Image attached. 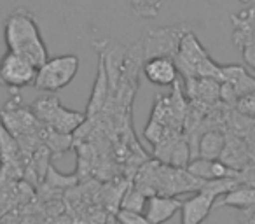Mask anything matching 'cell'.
Returning a JSON list of instances; mask_svg holds the SVG:
<instances>
[{"label": "cell", "mask_w": 255, "mask_h": 224, "mask_svg": "<svg viewBox=\"0 0 255 224\" xmlns=\"http://www.w3.org/2000/svg\"><path fill=\"white\" fill-rule=\"evenodd\" d=\"M4 39L7 51H12V53L26 58L37 68L49 60L39 26L26 9H16L5 19Z\"/></svg>", "instance_id": "obj_1"}, {"label": "cell", "mask_w": 255, "mask_h": 224, "mask_svg": "<svg viewBox=\"0 0 255 224\" xmlns=\"http://www.w3.org/2000/svg\"><path fill=\"white\" fill-rule=\"evenodd\" d=\"M175 65H177L178 72L184 75V79L191 77H210L220 82V70L222 65L212 60L208 51L203 47L199 39L191 32L184 33L178 44V51L173 56Z\"/></svg>", "instance_id": "obj_2"}, {"label": "cell", "mask_w": 255, "mask_h": 224, "mask_svg": "<svg viewBox=\"0 0 255 224\" xmlns=\"http://www.w3.org/2000/svg\"><path fill=\"white\" fill-rule=\"evenodd\" d=\"M32 112L42 125L60 133H74L84 125L86 114L77 110H68L56 96H42L32 103Z\"/></svg>", "instance_id": "obj_3"}, {"label": "cell", "mask_w": 255, "mask_h": 224, "mask_svg": "<svg viewBox=\"0 0 255 224\" xmlns=\"http://www.w3.org/2000/svg\"><path fill=\"white\" fill-rule=\"evenodd\" d=\"M77 70L79 58L75 54H61V56L49 58L46 63L37 68L33 86L39 91H60L74 81Z\"/></svg>", "instance_id": "obj_4"}, {"label": "cell", "mask_w": 255, "mask_h": 224, "mask_svg": "<svg viewBox=\"0 0 255 224\" xmlns=\"http://www.w3.org/2000/svg\"><path fill=\"white\" fill-rule=\"evenodd\" d=\"M187 32L185 26H161L152 32H147L140 39V47L143 53V61L154 56H171L178 51V44L184 33Z\"/></svg>", "instance_id": "obj_5"}, {"label": "cell", "mask_w": 255, "mask_h": 224, "mask_svg": "<svg viewBox=\"0 0 255 224\" xmlns=\"http://www.w3.org/2000/svg\"><path fill=\"white\" fill-rule=\"evenodd\" d=\"M37 67L26 58L7 51L0 60V86L9 89H21L33 84Z\"/></svg>", "instance_id": "obj_6"}, {"label": "cell", "mask_w": 255, "mask_h": 224, "mask_svg": "<svg viewBox=\"0 0 255 224\" xmlns=\"http://www.w3.org/2000/svg\"><path fill=\"white\" fill-rule=\"evenodd\" d=\"M143 75L154 86H173L178 68L171 56H154L143 61Z\"/></svg>", "instance_id": "obj_7"}, {"label": "cell", "mask_w": 255, "mask_h": 224, "mask_svg": "<svg viewBox=\"0 0 255 224\" xmlns=\"http://www.w3.org/2000/svg\"><path fill=\"white\" fill-rule=\"evenodd\" d=\"M215 200H217L215 196L208 195L205 191H198L189 200H184L180 209L182 214L180 224H201L213 210Z\"/></svg>", "instance_id": "obj_8"}, {"label": "cell", "mask_w": 255, "mask_h": 224, "mask_svg": "<svg viewBox=\"0 0 255 224\" xmlns=\"http://www.w3.org/2000/svg\"><path fill=\"white\" fill-rule=\"evenodd\" d=\"M98 74H96V81L93 86L91 98H89L88 109H86V119L95 118L96 114H100L105 107L107 100H109V72H107L105 65V56H103V51H98Z\"/></svg>", "instance_id": "obj_9"}, {"label": "cell", "mask_w": 255, "mask_h": 224, "mask_svg": "<svg viewBox=\"0 0 255 224\" xmlns=\"http://www.w3.org/2000/svg\"><path fill=\"white\" fill-rule=\"evenodd\" d=\"M182 200L178 196H166V195H152L147 198L145 216L154 224H163L175 216L182 209Z\"/></svg>", "instance_id": "obj_10"}, {"label": "cell", "mask_w": 255, "mask_h": 224, "mask_svg": "<svg viewBox=\"0 0 255 224\" xmlns=\"http://www.w3.org/2000/svg\"><path fill=\"white\" fill-rule=\"evenodd\" d=\"M192 175H196L201 181H213V179H222V177H236L238 172L227 167L224 161L220 160H205V158H196V160L189 161L187 167Z\"/></svg>", "instance_id": "obj_11"}, {"label": "cell", "mask_w": 255, "mask_h": 224, "mask_svg": "<svg viewBox=\"0 0 255 224\" xmlns=\"http://www.w3.org/2000/svg\"><path fill=\"white\" fill-rule=\"evenodd\" d=\"M220 161H224L227 167H231L236 172L248 167L250 165V154H248L247 142L240 139V135H236V133L226 135V146H224Z\"/></svg>", "instance_id": "obj_12"}, {"label": "cell", "mask_w": 255, "mask_h": 224, "mask_svg": "<svg viewBox=\"0 0 255 224\" xmlns=\"http://www.w3.org/2000/svg\"><path fill=\"white\" fill-rule=\"evenodd\" d=\"M220 82H226L234 89L236 96L248 95L255 91V77L248 74V70L241 65H222Z\"/></svg>", "instance_id": "obj_13"}, {"label": "cell", "mask_w": 255, "mask_h": 224, "mask_svg": "<svg viewBox=\"0 0 255 224\" xmlns=\"http://www.w3.org/2000/svg\"><path fill=\"white\" fill-rule=\"evenodd\" d=\"M233 21V42L236 47H243L252 39H255V7L245 9L231 16Z\"/></svg>", "instance_id": "obj_14"}, {"label": "cell", "mask_w": 255, "mask_h": 224, "mask_svg": "<svg viewBox=\"0 0 255 224\" xmlns=\"http://www.w3.org/2000/svg\"><path fill=\"white\" fill-rule=\"evenodd\" d=\"M255 205V188L254 186H247V184H238L234 189H231L229 193L222 195V198L219 202H215V207H233L238 210H245L250 209Z\"/></svg>", "instance_id": "obj_15"}, {"label": "cell", "mask_w": 255, "mask_h": 224, "mask_svg": "<svg viewBox=\"0 0 255 224\" xmlns=\"http://www.w3.org/2000/svg\"><path fill=\"white\" fill-rule=\"evenodd\" d=\"M224 146H226V133L220 130H208L198 140V158L220 160Z\"/></svg>", "instance_id": "obj_16"}, {"label": "cell", "mask_w": 255, "mask_h": 224, "mask_svg": "<svg viewBox=\"0 0 255 224\" xmlns=\"http://www.w3.org/2000/svg\"><path fill=\"white\" fill-rule=\"evenodd\" d=\"M147 198H149V196H147L145 193H142L138 188L133 186V182H129L128 188L124 189V193H123L119 209L133 210V212H142V210H145Z\"/></svg>", "instance_id": "obj_17"}, {"label": "cell", "mask_w": 255, "mask_h": 224, "mask_svg": "<svg viewBox=\"0 0 255 224\" xmlns=\"http://www.w3.org/2000/svg\"><path fill=\"white\" fill-rule=\"evenodd\" d=\"M164 0H131L133 11L142 18H154L159 12Z\"/></svg>", "instance_id": "obj_18"}, {"label": "cell", "mask_w": 255, "mask_h": 224, "mask_svg": "<svg viewBox=\"0 0 255 224\" xmlns=\"http://www.w3.org/2000/svg\"><path fill=\"white\" fill-rule=\"evenodd\" d=\"M116 221L119 224H154L149 217L142 212H133V210L119 209L116 212Z\"/></svg>", "instance_id": "obj_19"}, {"label": "cell", "mask_w": 255, "mask_h": 224, "mask_svg": "<svg viewBox=\"0 0 255 224\" xmlns=\"http://www.w3.org/2000/svg\"><path fill=\"white\" fill-rule=\"evenodd\" d=\"M234 109L240 112V114L247 116V118H255V91L243 95L238 98Z\"/></svg>", "instance_id": "obj_20"}, {"label": "cell", "mask_w": 255, "mask_h": 224, "mask_svg": "<svg viewBox=\"0 0 255 224\" xmlns=\"http://www.w3.org/2000/svg\"><path fill=\"white\" fill-rule=\"evenodd\" d=\"M241 53H243V60L247 61V65L255 70V39H252L248 44H245L241 47Z\"/></svg>", "instance_id": "obj_21"}, {"label": "cell", "mask_w": 255, "mask_h": 224, "mask_svg": "<svg viewBox=\"0 0 255 224\" xmlns=\"http://www.w3.org/2000/svg\"><path fill=\"white\" fill-rule=\"evenodd\" d=\"M240 223L241 224H255V205L250 209L241 210L240 214Z\"/></svg>", "instance_id": "obj_22"}, {"label": "cell", "mask_w": 255, "mask_h": 224, "mask_svg": "<svg viewBox=\"0 0 255 224\" xmlns=\"http://www.w3.org/2000/svg\"><path fill=\"white\" fill-rule=\"evenodd\" d=\"M252 125H254V126H255V118H252Z\"/></svg>", "instance_id": "obj_23"}, {"label": "cell", "mask_w": 255, "mask_h": 224, "mask_svg": "<svg viewBox=\"0 0 255 224\" xmlns=\"http://www.w3.org/2000/svg\"><path fill=\"white\" fill-rule=\"evenodd\" d=\"M243 2H248V0H243Z\"/></svg>", "instance_id": "obj_24"}]
</instances>
